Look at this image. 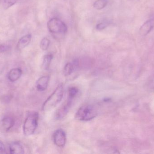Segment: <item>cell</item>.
Listing matches in <instances>:
<instances>
[{
    "instance_id": "1",
    "label": "cell",
    "mask_w": 154,
    "mask_h": 154,
    "mask_svg": "<svg viewBox=\"0 0 154 154\" xmlns=\"http://www.w3.org/2000/svg\"><path fill=\"white\" fill-rule=\"evenodd\" d=\"M64 88L63 85L60 84L44 102L42 105V110L44 111H48L54 108L62 100Z\"/></svg>"
},
{
    "instance_id": "2",
    "label": "cell",
    "mask_w": 154,
    "mask_h": 154,
    "mask_svg": "<svg viewBox=\"0 0 154 154\" xmlns=\"http://www.w3.org/2000/svg\"><path fill=\"white\" fill-rule=\"evenodd\" d=\"M97 115V108L92 105H87L81 107L75 114L76 119L81 121H88Z\"/></svg>"
},
{
    "instance_id": "3",
    "label": "cell",
    "mask_w": 154,
    "mask_h": 154,
    "mask_svg": "<svg viewBox=\"0 0 154 154\" xmlns=\"http://www.w3.org/2000/svg\"><path fill=\"white\" fill-rule=\"evenodd\" d=\"M38 114L37 112H32L28 115L23 124L24 135L30 136L35 133L38 127Z\"/></svg>"
},
{
    "instance_id": "4",
    "label": "cell",
    "mask_w": 154,
    "mask_h": 154,
    "mask_svg": "<svg viewBox=\"0 0 154 154\" xmlns=\"http://www.w3.org/2000/svg\"><path fill=\"white\" fill-rule=\"evenodd\" d=\"M49 31L55 34H64L67 31V26L60 19L53 18L50 20L47 24Z\"/></svg>"
},
{
    "instance_id": "5",
    "label": "cell",
    "mask_w": 154,
    "mask_h": 154,
    "mask_svg": "<svg viewBox=\"0 0 154 154\" xmlns=\"http://www.w3.org/2000/svg\"><path fill=\"white\" fill-rule=\"evenodd\" d=\"M53 140L56 146L60 147H64L66 142V133L62 129L57 130L54 133Z\"/></svg>"
},
{
    "instance_id": "6",
    "label": "cell",
    "mask_w": 154,
    "mask_h": 154,
    "mask_svg": "<svg viewBox=\"0 0 154 154\" xmlns=\"http://www.w3.org/2000/svg\"><path fill=\"white\" fill-rule=\"evenodd\" d=\"M73 99L68 98L66 103H64L57 110L56 114V118L61 119L64 118L69 112L70 107L72 105Z\"/></svg>"
},
{
    "instance_id": "7",
    "label": "cell",
    "mask_w": 154,
    "mask_h": 154,
    "mask_svg": "<svg viewBox=\"0 0 154 154\" xmlns=\"http://www.w3.org/2000/svg\"><path fill=\"white\" fill-rule=\"evenodd\" d=\"M50 77L44 76L41 77L37 80L36 83V87L37 90L39 91H43L46 90L48 86Z\"/></svg>"
},
{
    "instance_id": "8",
    "label": "cell",
    "mask_w": 154,
    "mask_h": 154,
    "mask_svg": "<svg viewBox=\"0 0 154 154\" xmlns=\"http://www.w3.org/2000/svg\"><path fill=\"white\" fill-rule=\"evenodd\" d=\"M154 26V20H149L144 23L140 29V33L142 36H146L152 30Z\"/></svg>"
},
{
    "instance_id": "9",
    "label": "cell",
    "mask_w": 154,
    "mask_h": 154,
    "mask_svg": "<svg viewBox=\"0 0 154 154\" xmlns=\"http://www.w3.org/2000/svg\"><path fill=\"white\" fill-rule=\"evenodd\" d=\"M0 124L4 130L8 131L13 127L14 124V120L13 118L11 117L6 116L2 119Z\"/></svg>"
},
{
    "instance_id": "10",
    "label": "cell",
    "mask_w": 154,
    "mask_h": 154,
    "mask_svg": "<svg viewBox=\"0 0 154 154\" xmlns=\"http://www.w3.org/2000/svg\"><path fill=\"white\" fill-rule=\"evenodd\" d=\"M9 151L11 154H22L24 153V150L22 145L18 142H14L9 146Z\"/></svg>"
},
{
    "instance_id": "11",
    "label": "cell",
    "mask_w": 154,
    "mask_h": 154,
    "mask_svg": "<svg viewBox=\"0 0 154 154\" xmlns=\"http://www.w3.org/2000/svg\"><path fill=\"white\" fill-rule=\"evenodd\" d=\"M79 63L77 61H75L73 62L67 63L63 69V74L65 76H69L76 69Z\"/></svg>"
},
{
    "instance_id": "12",
    "label": "cell",
    "mask_w": 154,
    "mask_h": 154,
    "mask_svg": "<svg viewBox=\"0 0 154 154\" xmlns=\"http://www.w3.org/2000/svg\"><path fill=\"white\" fill-rule=\"evenodd\" d=\"M32 39V35L31 34H26L23 36L19 39L17 43V49L19 50H22L27 47Z\"/></svg>"
},
{
    "instance_id": "13",
    "label": "cell",
    "mask_w": 154,
    "mask_h": 154,
    "mask_svg": "<svg viewBox=\"0 0 154 154\" xmlns=\"http://www.w3.org/2000/svg\"><path fill=\"white\" fill-rule=\"evenodd\" d=\"M22 72L19 68H15L10 71L8 73V78L11 82H15L18 80L21 77Z\"/></svg>"
},
{
    "instance_id": "14",
    "label": "cell",
    "mask_w": 154,
    "mask_h": 154,
    "mask_svg": "<svg viewBox=\"0 0 154 154\" xmlns=\"http://www.w3.org/2000/svg\"><path fill=\"white\" fill-rule=\"evenodd\" d=\"M53 56L52 54H48L43 57L42 63V68L44 70H48L49 68L51 63L53 59Z\"/></svg>"
},
{
    "instance_id": "15",
    "label": "cell",
    "mask_w": 154,
    "mask_h": 154,
    "mask_svg": "<svg viewBox=\"0 0 154 154\" xmlns=\"http://www.w3.org/2000/svg\"><path fill=\"white\" fill-rule=\"evenodd\" d=\"M108 2V0H97L93 4V7L97 10H102L106 6Z\"/></svg>"
},
{
    "instance_id": "16",
    "label": "cell",
    "mask_w": 154,
    "mask_h": 154,
    "mask_svg": "<svg viewBox=\"0 0 154 154\" xmlns=\"http://www.w3.org/2000/svg\"><path fill=\"white\" fill-rule=\"evenodd\" d=\"M50 44V40L48 38L45 37L42 39L40 42V48L43 51L48 50Z\"/></svg>"
},
{
    "instance_id": "17",
    "label": "cell",
    "mask_w": 154,
    "mask_h": 154,
    "mask_svg": "<svg viewBox=\"0 0 154 154\" xmlns=\"http://www.w3.org/2000/svg\"><path fill=\"white\" fill-rule=\"evenodd\" d=\"M18 0H3V6L5 9H7L14 5Z\"/></svg>"
},
{
    "instance_id": "18",
    "label": "cell",
    "mask_w": 154,
    "mask_h": 154,
    "mask_svg": "<svg viewBox=\"0 0 154 154\" xmlns=\"http://www.w3.org/2000/svg\"><path fill=\"white\" fill-rule=\"evenodd\" d=\"M79 90L76 87H72L69 90V97L70 99H73L76 96Z\"/></svg>"
},
{
    "instance_id": "19",
    "label": "cell",
    "mask_w": 154,
    "mask_h": 154,
    "mask_svg": "<svg viewBox=\"0 0 154 154\" xmlns=\"http://www.w3.org/2000/svg\"><path fill=\"white\" fill-rule=\"evenodd\" d=\"M10 48L11 47L9 45L4 44H0V52L2 53V52H6L10 49Z\"/></svg>"
},
{
    "instance_id": "20",
    "label": "cell",
    "mask_w": 154,
    "mask_h": 154,
    "mask_svg": "<svg viewBox=\"0 0 154 154\" xmlns=\"http://www.w3.org/2000/svg\"><path fill=\"white\" fill-rule=\"evenodd\" d=\"M107 26V24L106 23H100L97 24L96 26V29L99 30H104Z\"/></svg>"
},
{
    "instance_id": "21",
    "label": "cell",
    "mask_w": 154,
    "mask_h": 154,
    "mask_svg": "<svg viewBox=\"0 0 154 154\" xmlns=\"http://www.w3.org/2000/svg\"><path fill=\"white\" fill-rule=\"evenodd\" d=\"M5 147L4 145L0 141V154H5Z\"/></svg>"
}]
</instances>
